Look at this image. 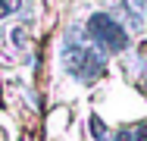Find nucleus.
I'll return each instance as SVG.
<instances>
[{
    "label": "nucleus",
    "instance_id": "1",
    "mask_svg": "<svg viewBox=\"0 0 147 141\" xmlns=\"http://www.w3.org/2000/svg\"><path fill=\"white\" fill-rule=\"evenodd\" d=\"M88 28H91V38L97 41V47H100L103 54H119V50H125V44H128L125 28L119 25L110 13H97V16H91Z\"/></svg>",
    "mask_w": 147,
    "mask_h": 141
},
{
    "label": "nucleus",
    "instance_id": "2",
    "mask_svg": "<svg viewBox=\"0 0 147 141\" xmlns=\"http://www.w3.org/2000/svg\"><path fill=\"white\" fill-rule=\"evenodd\" d=\"M19 9V0H0V16H9Z\"/></svg>",
    "mask_w": 147,
    "mask_h": 141
}]
</instances>
